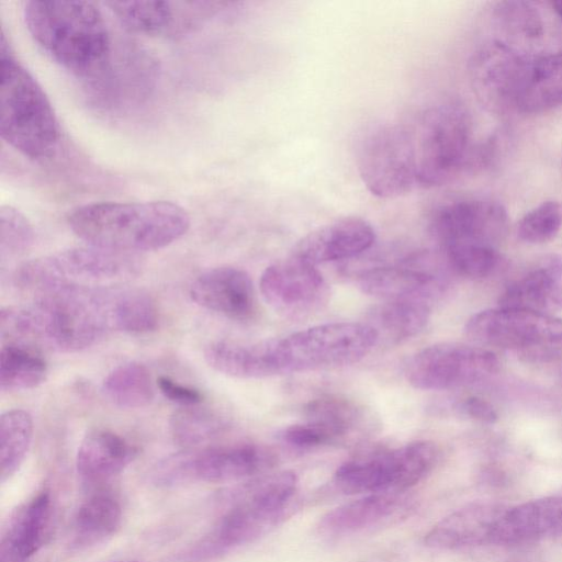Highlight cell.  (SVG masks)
I'll return each mask as SVG.
<instances>
[{"instance_id":"cell-19","label":"cell","mask_w":562,"mask_h":562,"mask_svg":"<svg viewBox=\"0 0 562 562\" xmlns=\"http://www.w3.org/2000/svg\"><path fill=\"white\" fill-rule=\"evenodd\" d=\"M506 508L497 503L468 505L438 521L427 532L425 543L440 550L493 544L498 520Z\"/></svg>"},{"instance_id":"cell-5","label":"cell","mask_w":562,"mask_h":562,"mask_svg":"<svg viewBox=\"0 0 562 562\" xmlns=\"http://www.w3.org/2000/svg\"><path fill=\"white\" fill-rule=\"evenodd\" d=\"M135 255L94 246L71 247L23 262L13 274L14 285L33 297L58 288L123 285L140 273Z\"/></svg>"},{"instance_id":"cell-24","label":"cell","mask_w":562,"mask_h":562,"mask_svg":"<svg viewBox=\"0 0 562 562\" xmlns=\"http://www.w3.org/2000/svg\"><path fill=\"white\" fill-rule=\"evenodd\" d=\"M360 290L383 301H431L441 293L442 283L428 271L407 266L374 267L358 279Z\"/></svg>"},{"instance_id":"cell-12","label":"cell","mask_w":562,"mask_h":562,"mask_svg":"<svg viewBox=\"0 0 562 562\" xmlns=\"http://www.w3.org/2000/svg\"><path fill=\"white\" fill-rule=\"evenodd\" d=\"M464 330L474 342L514 350L518 355L562 336V318L529 310L498 307L471 316Z\"/></svg>"},{"instance_id":"cell-21","label":"cell","mask_w":562,"mask_h":562,"mask_svg":"<svg viewBox=\"0 0 562 562\" xmlns=\"http://www.w3.org/2000/svg\"><path fill=\"white\" fill-rule=\"evenodd\" d=\"M50 520V496L43 491L10 516L0 544L1 562H26L44 544Z\"/></svg>"},{"instance_id":"cell-31","label":"cell","mask_w":562,"mask_h":562,"mask_svg":"<svg viewBox=\"0 0 562 562\" xmlns=\"http://www.w3.org/2000/svg\"><path fill=\"white\" fill-rule=\"evenodd\" d=\"M121 24L135 33L157 35L175 29L176 3L170 1H110L105 3Z\"/></svg>"},{"instance_id":"cell-38","label":"cell","mask_w":562,"mask_h":562,"mask_svg":"<svg viewBox=\"0 0 562 562\" xmlns=\"http://www.w3.org/2000/svg\"><path fill=\"white\" fill-rule=\"evenodd\" d=\"M518 356L527 363L553 368L562 373V336L539 347L522 351Z\"/></svg>"},{"instance_id":"cell-10","label":"cell","mask_w":562,"mask_h":562,"mask_svg":"<svg viewBox=\"0 0 562 562\" xmlns=\"http://www.w3.org/2000/svg\"><path fill=\"white\" fill-rule=\"evenodd\" d=\"M498 368L496 356L484 348L439 342L413 355L405 364V376L416 389L442 391L485 380Z\"/></svg>"},{"instance_id":"cell-25","label":"cell","mask_w":562,"mask_h":562,"mask_svg":"<svg viewBox=\"0 0 562 562\" xmlns=\"http://www.w3.org/2000/svg\"><path fill=\"white\" fill-rule=\"evenodd\" d=\"M499 307L544 313L562 308V258L550 257L513 282L502 294Z\"/></svg>"},{"instance_id":"cell-35","label":"cell","mask_w":562,"mask_h":562,"mask_svg":"<svg viewBox=\"0 0 562 562\" xmlns=\"http://www.w3.org/2000/svg\"><path fill=\"white\" fill-rule=\"evenodd\" d=\"M445 251L451 268L471 279L491 274L499 259L496 248L480 244H454L445 247Z\"/></svg>"},{"instance_id":"cell-37","label":"cell","mask_w":562,"mask_h":562,"mask_svg":"<svg viewBox=\"0 0 562 562\" xmlns=\"http://www.w3.org/2000/svg\"><path fill=\"white\" fill-rule=\"evenodd\" d=\"M34 231L29 220L12 206L0 210V254L1 258L15 257L30 248Z\"/></svg>"},{"instance_id":"cell-32","label":"cell","mask_w":562,"mask_h":562,"mask_svg":"<svg viewBox=\"0 0 562 562\" xmlns=\"http://www.w3.org/2000/svg\"><path fill=\"white\" fill-rule=\"evenodd\" d=\"M226 427L225 418L215 411L198 405L181 406L169 419L173 441L183 449L200 448Z\"/></svg>"},{"instance_id":"cell-33","label":"cell","mask_w":562,"mask_h":562,"mask_svg":"<svg viewBox=\"0 0 562 562\" xmlns=\"http://www.w3.org/2000/svg\"><path fill=\"white\" fill-rule=\"evenodd\" d=\"M33 437L31 415L22 409H11L0 417V476L9 480L21 467Z\"/></svg>"},{"instance_id":"cell-16","label":"cell","mask_w":562,"mask_h":562,"mask_svg":"<svg viewBox=\"0 0 562 562\" xmlns=\"http://www.w3.org/2000/svg\"><path fill=\"white\" fill-rule=\"evenodd\" d=\"M198 305L235 321L250 319L257 312L254 283L239 268L222 266L198 276L190 285Z\"/></svg>"},{"instance_id":"cell-15","label":"cell","mask_w":562,"mask_h":562,"mask_svg":"<svg viewBox=\"0 0 562 562\" xmlns=\"http://www.w3.org/2000/svg\"><path fill=\"white\" fill-rule=\"evenodd\" d=\"M283 516L270 514L246 501L234 505L201 539L178 554V562H207L254 541L274 527Z\"/></svg>"},{"instance_id":"cell-3","label":"cell","mask_w":562,"mask_h":562,"mask_svg":"<svg viewBox=\"0 0 562 562\" xmlns=\"http://www.w3.org/2000/svg\"><path fill=\"white\" fill-rule=\"evenodd\" d=\"M0 133L25 157H52L59 143L53 106L34 77L13 56L5 37L0 45Z\"/></svg>"},{"instance_id":"cell-39","label":"cell","mask_w":562,"mask_h":562,"mask_svg":"<svg viewBox=\"0 0 562 562\" xmlns=\"http://www.w3.org/2000/svg\"><path fill=\"white\" fill-rule=\"evenodd\" d=\"M157 385L166 398L180 406L198 405L202 402L203 396L200 391L183 385L168 376H159Z\"/></svg>"},{"instance_id":"cell-11","label":"cell","mask_w":562,"mask_h":562,"mask_svg":"<svg viewBox=\"0 0 562 562\" xmlns=\"http://www.w3.org/2000/svg\"><path fill=\"white\" fill-rule=\"evenodd\" d=\"M529 58L501 41L481 46L471 56L468 72L473 93L495 114L518 111Z\"/></svg>"},{"instance_id":"cell-36","label":"cell","mask_w":562,"mask_h":562,"mask_svg":"<svg viewBox=\"0 0 562 562\" xmlns=\"http://www.w3.org/2000/svg\"><path fill=\"white\" fill-rule=\"evenodd\" d=\"M562 227V202L546 201L526 213L517 226L518 237L529 244L551 240Z\"/></svg>"},{"instance_id":"cell-42","label":"cell","mask_w":562,"mask_h":562,"mask_svg":"<svg viewBox=\"0 0 562 562\" xmlns=\"http://www.w3.org/2000/svg\"><path fill=\"white\" fill-rule=\"evenodd\" d=\"M127 562H137V561H127Z\"/></svg>"},{"instance_id":"cell-22","label":"cell","mask_w":562,"mask_h":562,"mask_svg":"<svg viewBox=\"0 0 562 562\" xmlns=\"http://www.w3.org/2000/svg\"><path fill=\"white\" fill-rule=\"evenodd\" d=\"M137 449L122 436L103 428L89 431L79 445L76 469L90 486L120 474L136 457Z\"/></svg>"},{"instance_id":"cell-23","label":"cell","mask_w":562,"mask_h":562,"mask_svg":"<svg viewBox=\"0 0 562 562\" xmlns=\"http://www.w3.org/2000/svg\"><path fill=\"white\" fill-rule=\"evenodd\" d=\"M408 506L405 493L367 494L327 513L318 529L329 536L353 533L398 518Z\"/></svg>"},{"instance_id":"cell-2","label":"cell","mask_w":562,"mask_h":562,"mask_svg":"<svg viewBox=\"0 0 562 562\" xmlns=\"http://www.w3.org/2000/svg\"><path fill=\"white\" fill-rule=\"evenodd\" d=\"M23 18L33 40L75 76L94 78L106 68L110 34L92 2L30 0L24 3Z\"/></svg>"},{"instance_id":"cell-30","label":"cell","mask_w":562,"mask_h":562,"mask_svg":"<svg viewBox=\"0 0 562 562\" xmlns=\"http://www.w3.org/2000/svg\"><path fill=\"white\" fill-rule=\"evenodd\" d=\"M47 364L38 350L15 344H2L0 387L21 391L38 386L46 379Z\"/></svg>"},{"instance_id":"cell-20","label":"cell","mask_w":562,"mask_h":562,"mask_svg":"<svg viewBox=\"0 0 562 562\" xmlns=\"http://www.w3.org/2000/svg\"><path fill=\"white\" fill-rule=\"evenodd\" d=\"M562 536V495L532 499L505 509L493 544H518Z\"/></svg>"},{"instance_id":"cell-17","label":"cell","mask_w":562,"mask_h":562,"mask_svg":"<svg viewBox=\"0 0 562 562\" xmlns=\"http://www.w3.org/2000/svg\"><path fill=\"white\" fill-rule=\"evenodd\" d=\"M374 240L369 222L347 216L307 233L295 244L292 255L313 265L337 261L362 254Z\"/></svg>"},{"instance_id":"cell-14","label":"cell","mask_w":562,"mask_h":562,"mask_svg":"<svg viewBox=\"0 0 562 562\" xmlns=\"http://www.w3.org/2000/svg\"><path fill=\"white\" fill-rule=\"evenodd\" d=\"M432 232L445 247L480 244L496 248L508 228L505 207L492 200H462L441 206L432 218Z\"/></svg>"},{"instance_id":"cell-28","label":"cell","mask_w":562,"mask_h":562,"mask_svg":"<svg viewBox=\"0 0 562 562\" xmlns=\"http://www.w3.org/2000/svg\"><path fill=\"white\" fill-rule=\"evenodd\" d=\"M425 301H383L369 313V324L381 339L391 344L407 340L423 330L430 316Z\"/></svg>"},{"instance_id":"cell-40","label":"cell","mask_w":562,"mask_h":562,"mask_svg":"<svg viewBox=\"0 0 562 562\" xmlns=\"http://www.w3.org/2000/svg\"><path fill=\"white\" fill-rule=\"evenodd\" d=\"M463 415L485 424H494L497 420L495 408L484 398L470 396L457 405Z\"/></svg>"},{"instance_id":"cell-9","label":"cell","mask_w":562,"mask_h":562,"mask_svg":"<svg viewBox=\"0 0 562 562\" xmlns=\"http://www.w3.org/2000/svg\"><path fill=\"white\" fill-rule=\"evenodd\" d=\"M358 170L367 189L379 198H397L417 182L414 136L404 126L371 130L359 147Z\"/></svg>"},{"instance_id":"cell-41","label":"cell","mask_w":562,"mask_h":562,"mask_svg":"<svg viewBox=\"0 0 562 562\" xmlns=\"http://www.w3.org/2000/svg\"><path fill=\"white\" fill-rule=\"evenodd\" d=\"M552 8L559 19L562 21V0L551 2Z\"/></svg>"},{"instance_id":"cell-6","label":"cell","mask_w":562,"mask_h":562,"mask_svg":"<svg viewBox=\"0 0 562 562\" xmlns=\"http://www.w3.org/2000/svg\"><path fill=\"white\" fill-rule=\"evenodd\" d=\"M276 463L270 449L255 443L183 449L159 460L149 480L162 488L193 482H233L265 473Z\"/></svg>"},{"instance_id":"cell-18","label":"cell","mask_w":562,"mask_h":562,"mask_svg":"<svg viewBox=\"0 0 562 562\" xmlns=\"http://www.w3.org/2000/svg\"><path fill=\"white\" fill-rule=\"evenodd\" d=\"M303 422L314 431L319 447L351 442L370 434L375 417L363 406L338 396H322L306 404Z\"/></svg>"},{"instance_id":"cell-13","label":"cell","mask_w":562,"mask_h":562,"mask_svg":"<svg viewBox=\"0 0 562 562\" xmlns=\"http://www.w3.org/2000/svg\"><path fill=\"white\" fill-rule=\"evenodd\" d=\"M259 289L277 313L294 319L318 311L328 296V285L315 265L293 255L267 267Z\"/></svg>"},{"instance_id":"cell-1","label":"cell","mask_w":562,"mask_h":562,"mask_svg":"<svg viewBox=\"0 0 562 562\" xmlns=\"http://www.w3.org/2000/svg\"><path fill=\"white\" fill-rule=\"evenodd\" d=\"M67 223L90 246L135 255L175 243L191 220L181 205L157 200L83 204L68 213Z\"/></svg>"},{"instance_id":"cell-26","label":"cell","mask_w":562,"mask_h":562,"mask_svg":"<svg viewBox=\"0 0 562 562\" xmlns=\"http://www.w3.org/2000/svg\"><path fill=\"white\" fill-rule=\"evenodd\" d=\"M562 104V53L529 58L518 111L540 113Z\"/></svg>"},{"instance_id":"cell-4","label":"cell","mask_w":562,"mask_h":562,"mask_svg":"<svg viewBox=\"0 0 562 562\" xmlns=\"http://www.w3.org/2000/svg\"><path fill=\"white\" fill-rule=\"evenodd\" d=\"M378 342L375 330L366 322L322 324L263 339L266 378L349 366L362 360Z\"/></svg>"},{"instance_id":"cell-27","label":"cell","mask_w":562,"mask_h":562,"mask_svg":"<svg viewBox=\"0 0 562 562\" xmlns=\"http://www.w3.org/2000/svg\"><path fill=\"white\" fill-rule=\"evenodd\" d=\"M122 508L119 501L108 493L88 497L78 508L71 532V546L87 549L111 538L120 528Z\"/></svg>"},{"instance_id":"cell-7","label":"cell","mask_w":562,"mask_h":562,"mask_svg":"<svg viewBox=\"0 0 562 562\" xmlns=\"http://www.w3.org/2000/svg\"><path fill=\"white\" fill-rule=\"evenodd\" d=\"M413 136L416 179L423 187L451 181L472 160L471 121L459 104L443 103L425 111Z\"/></svg>"},{"instance_id":"cell-8","label":"cell","mask_w":562,"mask_h":562,"mask_svg":"<svg viewBox=\"0 0 562 562\" xmlns=\"http://www.w3.org/2000/svg\"><path fill=\"white\" fill-rule=\"evenodd\" d=\"M436 445L413 441L392 449H373L341 464L335 485L346 494L405 493L435 467Z\"/></svg>"},{"instance_id":"cell-34","label":"cell","mask_w":562,"mask_h":562,"mask_svg":"<svg viewBox=\"0 0 562 562\" xmlns=\"http://www.w3.org/2000/svg\"><path fill=\"white\" fill-rule=\"evenodd\" d=\"M495 13L502 29L514 38L533 42L543 35L542 15L532 2H499Z\"/></svg>"},{"instance_id":"cell-29","label":"cell","mask_w":562,"mask_h":562,"mask_svg":"<svg viewBox=\"0 0 562 562\" xmlns=\"http://www.w3.org/2000/svg\"><path fill=\"white\" fill-rule=\"evenodd\" d=\"M102 392L109 402L122 408L145 407L155 396L149 371L138 362L114 368L103 380Z\"/></svg>"}]
</instances>
